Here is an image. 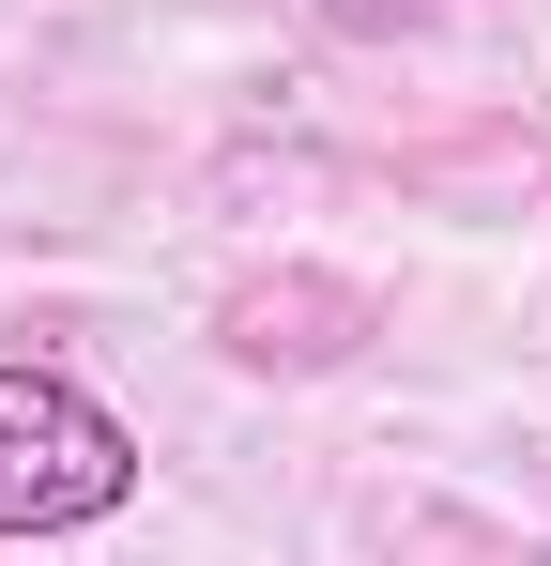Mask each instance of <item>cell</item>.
<instances>
[{
	"mask_svg": "<svg viewBox=\"0 0 551 566\" xmlns=\"http://www.w3.org/2000/svg\"><path fill=\"white\" fill-rule=\"evenodd\" d=\"M138 429L92 398L77 368H31L0 353V536H92L138 505Z\"/></svg>",
	"mask_w": 551,
	"mask_h": 566,
	"instance_id": "obj_1",
	"label": "cell"
}]
</instances>
